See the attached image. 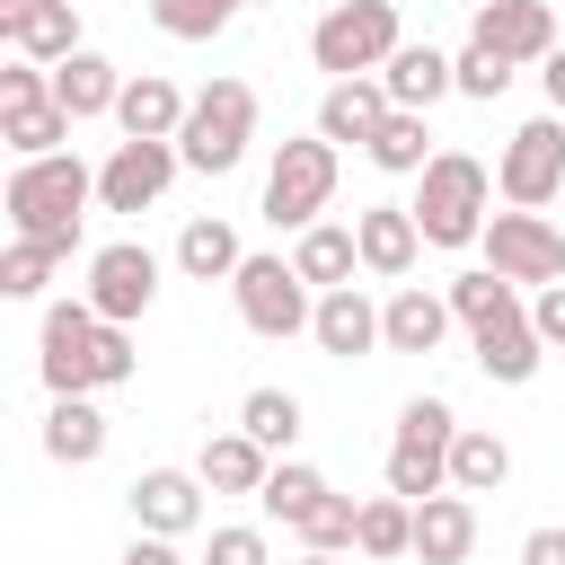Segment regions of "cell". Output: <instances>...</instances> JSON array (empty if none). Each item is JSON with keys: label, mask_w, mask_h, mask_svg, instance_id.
<instances>
[{"label": "cell", "mask_w": 565, "mask_h": 565, "mask_svg": "<svg viewBox=\"0 0 565 565\" xmlns=\"http://www.w3.org/2000/svg\"><path fill=\"white\" fill-rule=\"evenodd\" d=\"M115 380H132L124 327H106L88 300H53L44 309V388L53 397H88V388H115Z\"/></svg>", "instance_id": "cell-1"}, {"label": "cell", "mask_w": 565, "mask_h": 565, "mask_svg": "<svg viewBox=\"0 0 565 565\" xmlns=\"http://www.w3.org/2000/svg\"><path fill=\"white\" fill-rule=\"evenodd\" d=\"M88 203H97V168H79L71 150L9 168V230H18V238L79 247V212H88Z\"/></svg>", "instance_id": "cell-2"}, {"label": "cell", "mask_w": 565, "mask_h": 565, "mask_svg": "<svg viewBox=\"0 0 565 565\" xmlns=\"http://www.w3.org/2000/svg\"><path fill=\"white\" fill-rule=\"evenodd\" d=\"M494 203V177H486V159H468V150H441L433 168H424V185H415V230H424V247H477L486 238V212Z\"/></svg>", "instance_id": "cell-3"}, {"label": "cell", "mask_w": 565, "mask_h": 565, "mask_svg": "<svg viewBox=\"0 0 565 565\" xmlns=\"http://www.w3.org/2000/svg\"><path fill=\"white\" fill-rule=\"evenodd\" d=\"M397 44H406V35H397V0H335V9L309 26V62H318L327 79H371V71H388Z\"/></svg>", "instance_id": "cell-4"}, {"label": "cell", "mask_w": 565, "mask_h": 565, "mask_svg": "<svg viewBox=\"0 0 565 565\" xmlns=\"http://www.w3.org/2000/svg\"><path fill=\"white\" fill-rule=\"evenodd\" d=\"M450 441H459L450 397H406V406H397V441H388V494L433 503V494L450 486Z\"/></svg>", "instance_id": "cell-5"}, {"label": "cell", "mask_w": 565, "mask_h": 565, "mask_svg": "<svg viewBox=\"0 0 565 565\" xmlns=\"http://www.w3.org/2000/svg\"><path fill=\"white\" fill-rule=\"evenodd\" d=\"M256 141V88L247 79H212L194 106H185V132H177V159L203 168V177H230Z\"/></svg>", "instance_id": "cell-6"}, {"label": "cell", "mask_w": 565, "mask_h": 565, "mask_svg": "<svg viewBox=\"0 0 565 565\" xmlns=\"http://www.w3.org/2000/svg\"><path fill=\"white\" fill-rule=\"evenodd\" d=\"M327 194H335V141H282L274 150V168H265V221L274 230H318V212H327Z\"/></svg>", "instance_id": "cell-7"}, {"label": "cell", "mask_w": 565, "mask_h": 565, "mask_svg": "<svg viewBox=\"0 0 565 565\" xmlns=\"http://www.w3.org/2000/svg\"><path fill=\"white\" fill-rule=\"evenodd\" d=\"M556 185H565V115H530V124L503 141V159H494V194H503L512 212H539Z\"/></svg>", "instance_id": "cell-8"}, {"label": "cell", "mask_w": 565, "mask_h": 565, "mask_svg": "<svg viewBox=\"0 0 565 565\" xmlns=\"http://www.w3.org/2000/svg\"><path fill=\"white\" fill-rule=\"evenodd\" d=\"M486 265L503 274V282H565V230L547 221V212H494L486 221Z\"/></svg>", "instance_id": "cell-9"}, {"label": "cell", "mask_w": 565, "mask_h": 565, "mask_svg": "<svg viewBox=\"0 0 565 565\" xmlns=\"http://www.w3.org/2000/svg\"><path fill=\"white\" fill-rule=\"evenodd\" d=\"M230 291H238V318H247L256 335H300V327L318 318V300H309V282H300L291 256H247Z\"/></svg>", "instance_id": "cell-10"}, {"label": "cell", "mask_w": 565, "mask_h": 565, "mask_svg": "<svg viewBox=\"0 0 565 565\" xmlns=\"http://www.w3.org/2000/svg\"><path fill=\"white\" fill-rule=\"evenodd\" d=\"M150 300H159V256H150L141 238H115V247L88 256V309H97L106 327H132Z\"/></svg>", "instance_id": "cell-11"}, {"label": "cell", "mask_w": 565, "mask_h": 565, "mask_svg": "<svg viewBox=\"0 0 565 565\" xmlns=\"http://www.w3.org/2000/svg\"><path fill=\"white\" fill-rule=\"evenodd\" d=\"M177 168H185L177 141H115V159L97 168V203H106V212H150Z\"/></svg>", "instance_id": "cell-12"}, {"label": "cell", "mask_w": 565, "mask_h": 565, "mask_svg": "<svg viewBox=\"0 0 565 565\" xmlns=\"http://www.w3.org/2000/svg\"><path fill=\"white\" fill-rule=\"evenodd\" d=\"M468 44L503 53L512 71H521V62H547V53H556V9H547V0H486L477 26H468Z\"/></svg>", "instance_id": "cell-13"}, {"label": "cell", "mask_w": 565, "mask_h": 565, "mask_svg": "<svg viewBox=\"0 0 565 565\" xmlns=\"http://www.w3.org/2000/svg\"><path fill=\"white\" fill-rule=\"evenodd\" d=\"M124 503H132V521H141L150 539H185V530L203 521V477H194V468H141V477L124 486Z\"/></svg>", "instance_id": "cell-14"}, {"label": "cell", "mask_w": 565, "mask_h": 565, "mask_svg": "<svg viewBox=\"0 0 565 565\" xmlns=\"http://www.w3.org/2000/svg\"><path fill=\"white\" fill-rule=\"evenodd\" d=\"M353 247H362V274L406 282V274H415V256H424V230H415V212H406V203H371V212H353Z\"/></svg>", "instance_id": "cell-15"}, {"label": "cell", "mask_w": 565, "mask_h": 565, "mask_svg": "<svg viewBox=\"0 0 565 565\" xmlns=\"http://www.w3.org/2000/svg\"><path fill=\"white\" fill-rule=\"evenodd\" d=\"M0 35H9L26 62H44V71H53V62H71V53H88V44H79V9H71V0H18V9H0Z\"/></svg>", "instance_id": "cell-16"}, {"label": "cell", "mask_w": 565, "mask_h": 565, "mask_svg": "<svg viewBox=\"0 0 565 565\" xmlns=\"http://www.w3.org/2000/svg\"><path fill=\"white\" fill-rule=\"evenodd\" d=\"M388 115H397V106H388L380 71H371V79H327V97H318V141H335V150L362 141V150H371Z\"/></svg>", "instance_id": "cell-17"}, {"label": "cell", "mask_w": 565, "mask_h": 565, "mask_svg": "<svg viewBox=\"0 0 565 565\" xmlns=\"http://www.w3.org/2000/svg\"><path fill=\"white\" fill-rule=\"evenodd\" d=\"M450 335V291H424V282H397L380 300V344L388 353H433Z\"/></svg>", "instance_id": "cell-18"}, {"label": "cell", "mask_w": 565, "mask_h": 565, "mask_svg": "<svg viewBox=\"0 0 565 565\" xmlns=\"http://www.w3.org/2000/svg\"><path fill=\"white\" fill-rule=\"evenodd\" d=\"M185 106H194V97H177V79L132 71L124 97H115V124H124V141H177V132H185Z\"/></svg>", "instance_id": "cell-19"}, {"label": "cell", "mask_w": 565, "mask_h": 565, "mask_svg": "<svg viewBox=\"0 0 565 565\" xmlns=\"http://www.w3.org/2000/svg\"><path fill=\"white\" fill-rule=\"evenodd\" d=\"M380 88H388V106L424 115L433 97H450V88H459V62H450V53H433V44H397V53H388V71H380Z\"/></svg>", "instance_id": "cell-20"}, {"label": "cell", "mask_w": 565, "mask_h": 565, "mask_svg": "<svg viewBox=\"0 0 565 565\" xmlns=\"http://www.w3.org/2000/svg\"><path fill=\"white\" fill-rule=\"evenodd\" d=\"M309 335H318V353L353 362V353H371V344H380V309L362 300V282H344V291H318V318H309Z\"/></svg>", "instance_id": "cell-21"}, {"label": "cell", "mask_w": 565, "mask_h": 565, "mask_svg": "<svg viewBox=\"0 0 565 565\" xmlns=\"http://www.w3.org/2000/svg\"><path fill=\"white\" fill-rule=\"evenodd\" d=\"M115 97H124V71H115L106 53H71V62H53V106H62L71 124L115 115Z\"/></svg>", "instance_id": "cell-22"}, {"label": "cell", "mask_w": 565, "mask_h": 565, "mask_svg": "<svg viewBox=\"0 0 565 565\" xmlns=\"http://www.w3.org/2000/svg\"><path fill=\"white\" fill-rule=\"evenodd\" d=\"M194 477H203L212 494H265L274 450H265V441H247V433H212V441H203V459H194Z\"/></svg>", "instance_id": "cell-23"}, {"label": "cell", "mask_w": 565, "mask_h": 565, "mask_svg": "<svg viewBox=\"0 0 565 565\" xmlns=\"http://www.w3.org/2000/svg\"><path fill=\"white\" fill-rule=\"evenodd\" d=\"M468 547H477V503H468V494L415 503V556H424V565H468Z\"/></svg>", "instance_id": "cell-24"}, {"label": "cell", "mask_w": 565, "mask_h": 565, "mask_svg": "<svg viewBox=\"0 0 565 565\" xmlns=\"http://www.w3.org/2000/svg\"><path fill=\"white\" fill-rule=\"evenodd\" d=\"M177 265H185L194 282H238L247 247H238V230H230V221H212V212H203V221H185V230H177Z\"/></svg>", "instance_id": "cell-25"}, {"label": "cell", "mask_w": 565, "mask_h": 565, "mask_svg": "<svg viewBox=\"0 0 565 565\" xmlns=\"http://www.w3.org/2000/svg\"><path fill=\"white\" fill-rule=\"evenodd\" d=\"M291 265H300V282H309V291H344V282H353V265H362V247H353V230L318 221V230H300V238H291Z\"/></svg>", "instance_id": "cell-26"}, {"label": "cell", "mask_w": 565, "mask_h": 565, "mask_svg": "<svg viewBox=\"0 0 565 565\" xmlns=\"http://www.w3.org/2000/svg\"><path fill=\"white\" fill-rule=\"evenodd\" d=\"M450 318H459V327H477V335H486V327H512V318H521V282H503L494 265L450 274Z\"/></svg>", "instance_id": "cell-27"}, {"label": "cell", "mask_w": 565, "mask_h": 565, "mask_svg": "<svg viewBox=\"0 0 565 565\" xmlns=\"http://www.w3.org/2000/svg\"><path fill=\"white\" fill-rule=\"evenodd\" d=\"M97 450H106V415H97L88 397H53V415H44V459L88 468Z\"/></svg>", "instance_id": "cell-28"}, {"label": "cell", "mask_w": 565, "mask_h": 565, "mask_svg": "<svg viewBox=\"0 0 565 565\" xmlns=\"http://www.w3.org/2000/svg\"><path fill=\"white\" fill-rule=\"evenodd\" d=\"M512 477V450H503V433H486V424H459V441H450V486L459 494H494Z\"/></svg>", "instance_id": "cell-29"}, {"label": "cell", "mask_w": 565, "mask_h": 565, "mask_svg": "<svg viewBox=\"0 0 565 565\" xmlns=\"http://www.w3.org/2000/svg\"><path fill=\"white\" fill-rule=\"evenodd\" d=\"M539 327L530 318H512V327H486L477 335V362H486V380H503V388H521V380H539Z\"/></svg>", "instance_id": "cell-30"}, {"label": "cell", "mask_w": 565, "mask_h": 565, "mask_svg": "<svg viewBox=\"0 0 565 565\" xmlns=\"http://www.w3.org/2000/svg\"><path fill=\"white\" fill-rule=\"evenodd\" d=\"M327 494H335V486H327L318 468H300V459H274V477H265V494H256V503H265L282 530H300V521H309Z\"/></svg>", "instance_id": "cell-31"}, {"label": "cell", "mask_w": 565, "mask_h": 565, "mask_svg": "<svg viewBox=\"0 0 565 565\" xmlns=\"http://www.w3.org/2000/svg\"><path fill=\"white\" fill-rule=\"evenodd\" d=\"M353 547H362V556H380V565H388V556H415V503H406V494H371V503H362Z\"/></svg>", "instance_id": "cell-32"}, {"label": "cell", "mask_w": 565, "mask_h": 565, "mask_svg": "<svg viewBox=\"0 0 565 565\" xmlns=\"http://www.w3.org/2000/svg\"><path fill=\"white\" fill-rule=\"evenodd\" d=\"M0 141L18 150V159H53L62 141H71V115L44 97V106H0Z\"/></svg>", "instance_id": "cell-33"}, {"label": "cell", "mask_w": 565, "mask_h": 565, "mask_svg": "<svg viewBox=\"0 0 565 565\" xmlns=\"http://www.w3.org/2000/svg\"><path fill=\"white\" fill-rule=\"evenodd\" d=\"M433 159H441V150H433V132H424V115H406V106H397V115L380 124V141H371V168H388V177H424Z\"/></svg>", "instance_id": "cell-34"}, {"label": "cell", "mask_w": 565, "mask_h": 565, "mask_svg": "<svg viewBox=\"0 0 565 565\" xmlns=\"http://www.w3.org/2000/svg\"><path fill=\"white\" fill-rule=\"evenodd\" d=\"M238 433H247V441H265V450H291V441H300V397H291V388H247Z\"/></svg>", "instance_id": "cell-35"}, {"label": "cell", "mask_w": 565, "mask_h": 565, "mask_svg": "<svg viewBox=\"0 0 565 565\" xmlns=\"http://www.w3.org/2000/svg\"><path fill=\"white\" fill-rule=\"evenodd\" d=\"M62 256H71V247H53V238H9V256H0V291H9V300H35V291L53 282Z\"/></svg>", "instance_id": "cell-36"}, {"label": "cell", "mask_w": 565, "mask_h": 565, "mask_svg": "<svg viewBox=\"0 0 565 565\" xmlns=\"http://www.w3.org/2000/svg\"><path fill=\"white\" fill-rule=\"evenodd\" d=\"M230 9H238V0H150V26L177 35V44H212V35L230 26Z\"/></svg>", "instance_id": "cell-37"}, {"label": "cell", "mask_w": 565, "mask_h": 565, "mask_svg": "<svg viewBox=\"0 0 565 565\" xmlns=\"http://www.w3.org/2000/svg\"><path fill=\"white\" fill-rule=\"evenodd\" d=\"M353 530H362V503H353V494H327V503L300 521V547H318V556H344V547H353Z\"/></svg>", "instance_id": "cell-38"}, {"label": "cell", "mask_w": 565, "mask_h": 565, "mask_svg": "<svg viewBox=\"0 0 565 565\" xmlns=\"http://www.w3.org/2000/svg\"><path fill=\"white\" fill-rule=\"evenodd\" d=\"M503 88H512V62H503V53H486V44H468V53H459V97L494 106Z\"/></svg>", "instance_id": "cell-39"}, {"label": "cell", "mask_w": 565, "mask_h": 565, "mask_svg": "<svg viewBox=\"0 0 565 565\" xmlns=\"http://www.w3.org/2000/svg\"><path fill=\"white\" fill-rule=\"evenodd\" d=\"M44 97H53V71H44V62H26V53H18V62H9V71H0V106H44Z\"/></svg>", "instance_id": "cell-40"}, {"label": "cell", "mask_w": 565, "mask_h": 565, "mask_svg": "<svg viewBox=\"0 0 565 565\" xmlns=\"http://www.w3.org/2000/svg\"><path fill=\"white\" fill-rule=\"evenodd\" d=\"M203 565H274V547H265V530L238 521V530H212V556Z\"/></svg>", "instance_id": "cell-41"}, {"label": "cell", "mask_w": 565, "mask_h": 565, "mask_svg": "<svg viewBox=\"0 0 565 565\" xmlns=\"http://www.w3.org/2000/svg\"><path fill=\"white\" fill-rule=\"evenodd\" d=\"M530 327H539V344H565V282H547L530 300Z\"/></svg>", "instance_id": "cell-42"}, {"label": "cell", "mask_w": 565, "mask_h": 565, "mask_svg": "<svg viewBox=\"0 0 565 565\" xmlns=\"http://www.w3.org/2000/svg\"><path fill=\"white\" fill-rule=\"evenodd\" d=\"M521 565H565V530H530L521 539Z\"/></svg>", "instance_id": "cell-43"}, {"label": "cell", "mask_w": 565, "mask_h": 565, "mask_svg": "<svg viewBox=\"0 0 565 565\" xmlns=\"http://www.w3.org/2000/svg\"><path fill=\"white\" fill-rule=\"evenodd\" d=\"M124 565H185V556H177V539H150V530H141V539L124 547Z\"/></svg>", "instance_id": "cell-44"}, {"label": "cell", "mask_w": 565, "mask_h": 565, "mask_svg": "<svg viewBox=\"0 0 565 565\" xmlns=\"http://www.w3.org/2000/svg\"><path fill=\"white\" fill-rule=\"evenodd\" d=\"M539 79H547V106H556V115H565V44H556V53H547V71H539Z\"/></svg>", "instance_id": "cell-45"}, {"label": "cell", "mask_w": 565, "mask_h": 565, "mask_svg": "<svg viewBox=\"0 0 565 565\" xmlns=\"http://www.w3.org/2000/svg\"><path fill=\"white\" fill-rule=\"evenodd\" d=\"M291 565H344V556H318V547H300V556H291Z\"/></svg>", "instance_id": "cell-46"}]
</instances>
